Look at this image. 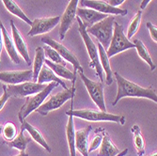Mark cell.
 Wrapping results in <instances>:
<instances>
[{
    "label": "cell",
    "instance_id": "obj_1",
    "mask_svg": "<svg viewBox=\"0 0 157 156\" xmlns=\"http://www.w3.org/2000/svg\"><path fill=\"white\" fill-rule=\"evenodd\" d=\"M116 79H117V86L118 91L117 96L115 98V101L112 103L113 105H116L121 99L124 97H136V98H147L150 100L153 101L155 104L157 103V95L154 89L151 87L146 89L142 88L138 85L125 79L122 77L119 73H114Z\"/></svg>",
    "mask_w": 157,
    "mask_h": 156
},
{
    "label": "cell",
    "instance_id": "obj_2",
    "mask_svg": "<svg viewBox=\"0 0 157 156\" xmlns=\"http://www.w3.org/2000/svg\"><path fill=\"white\" fill-rule=\"evenodd\" d=\"M59 84L56 83V82H50L48 85H46V87L42 89L41 91L34 94V95H31V96H28L26 98V101L25 103L24 104V105L21 107L19 113H18V118H19V120L20 122L22 123L25 119L32 113L33 111L37 110L44 102L46 100V98L48 97V95L52 92V90L58 87Z\"/></svg>",
    "mask_w": 157,
    "mask_h": 156
},
{
    "label": "cell",
    "instance_id": "obj_3",
    "mask_svg": "<svg viewBox=\"0 0 157 156\" xmlns=\"http://www.w3.org/2000/svg\"><path fill=\"white\" fill-rule=\"evenodd\" d=\"M71 106H72V109L66 111V114L68 116L80 118L88 121H113V122H119L121 125L125 124V118L123 116H118V115L110 114V113H106L103 111H95V110H90V109L74 110L73 102Z\"/></svg>",
    "mask_w": 157,
    "mask_h": 156
},
{
    "label": "cell",
    "instance_id": "obj_4",
    "mask_svg": "<svg viewBox=\"0 0 157 156\" xmlns=\"http://www.w3.org/2000/svg\"><path fill=\"white\" fill-rule=\"evenodd\" d=\"M114 20H115V17L113 15H108L104 20L94 24L90 27H87V32L94 36L98 40V42L103 45L105 51L110 44L113 35V25L115 22Z\"/></svg>",
    "mask_w": 157,
    "mask_h": 156
},
{
    "label": "cell",
    "instance_id": "obj_5",
    "mask_svg": "<svg viewBox=\"0 0 157 156\" xmlns=\"http://www.w3.org/2000/svg\"><path fill=\"white\" fill-rule=\"evenodd\" d=\"M131 48H135V44L130 40L127 39L126 35L123 32V26L114 22L113 35L111 38L110 44L106 50L107 56L110 59L115 55Z\"/></svg>",
    "mask_w": 157,
    "mask_h": 156
},
{
    "label": "cell",
    "instance_id": "obj_6",
    "mask_svg": "<svg viewBox=\"0 0 157 156\" xmlns=\"http://www.w3.org/2000/svg\"><path fill=\"white\" fill-rule=\"evenodd\" d=\"M77 22H78V30L79 33L84 40V44L86 45V48H87L88 54L90 58V67L93 68L96 73L99 76V78L101 79V81H103V69L101 66V63H100V59H99V53H98V48L95 45V44L93 42V40H91V38L90 37L89 33L87 32V27H86L82 21L80 20L79 17L76 18Z\"/></svg>",
    "mask_w": 157,
    "mask_h": 156
},
{
    "label": "cell",
    "instance_id": "obj_7",
    "mask_svg": "<svg viewBox=\"0 0 157 156\" xmlns=\"http://www.w3.org/2000/svg\"><path fill=\"white\" fill-rule=\"evenodd\" d=\"M75 93V84H73V88L71 89H67V90L64 89L63 91L50 97L49 100L42 104L36 111L41 116H46L50 111L59 109L68 100L74 99Z\"/></svg>",
    "mask_w": 157,
    "mask_h": 156
},
{
    "label": "cell",
    "instance_id": "obj_8",
    "mask_svg": "<svg viewBox=\"0 0 157 156\" xmlns=\"http://www.w3.org/2000/svg\"><path fill=\"white\" fill-rule=\"evenodd\" d=\"M80 78L83 81L86 89H87L91 100L99 107L100 111L106 112V106L104 95V86L101 82L92 81L84 74V73H79Z\"/></svg>",
    "mask_w": 157,
    "mask_h": 156
},
{
    "label": "cell",
    "instance_id": "obj_9",
    "mask_svg": "<svg viewBox=\"0 0 157 156\" xmlns=\"http://www.w3.org/2000/svg\"><path fill=\"white\" fill-rule=\"evenodd\" d=\"M41 41L45 44L46 45L52 47L53 49H55L56 52L59 54V55L65 60L70 62L74 66V74L76 75V73H83L84 70L83 67L80 65L78 59H76V56L73 54V52H71L68 48H66L64 45H62L59 42H58L56 40L51 39L49 36H44L41 38Z\"/></svg>",
    "mask_w": 157,
    "mask_h": 156
},
{
    "label": "cell",
    "instance_id": "obj_10",
    "mask_svg": "<svg viewBox=\"0 0 157 156\" xmlns=\"http://www.w3.org/2000/svg\"><path fill=\"white\" fill-rule=\"evenodd\" d=\"M46 85L39 84L37 82H24L17 85H9L7 91L10 97H28L41 91Z\"/></svg>",
    "mask_w": 157,
    "mask_h": 156
},
{
    "label": "cell",
    "instance_id": "obj_11",
    "mask_svg": "<svg viewBox=\"0 0 157 156\" xmlns=\"http://www.w3.org/2000/svg\"><path fill=\"white\" fill-rule=\"evenodd\" d=\"M81 5L83 7L92 9L101 13L107 14V15H121L124 16L128 13L127 10H121L120 8L113 7L109 5L104 0H81Z\"/></svg>",
    "mask_w": 157,
    "mask_h": 156
},
{
    "label": "cell",
    "instance_id": "obj_12",
    "mask_svg": "<svg viewBox=\"0 0 157 156\" xmlns=\"http://www.w3.org/2000/svg\"><path fill=\"white\" fill-rule=\"evenodd\" d=\"M59 22H60L59 16L35 19L34 21H32L31 28H30L29 32H28V36L34 37L37 35L47 33V32L51 31Z\"/></svg>",
    "mask_w": 157,
    "mask_h": 156
},
{
    "label": "cell",
    "instance_id": "obj_13",
    "mask_svg": "<svg viewBox=\"0 0 157 156\" xmlns=\"http://www.w3.org/2000/svg\"><path fill=\"white\" fill-rule=\"evenodd\" d=\"M79 0H70L64 13L60 17V27H59V38L63 40L65 38V34L72 26L75 16H76V10Z\"/></svg>",
    "mask_w": 157,
    "mask_h": 156
},
{
    "label": "cell",
    "instance_id": "obj_14",
    "mask_svg": "<svg viewBox=\"0 0 157 156\" xmlns=\"http://www.w3.org/2000/svg\"><path fill=\"white\" fill-rule=\"evenodd\" d=\"M32 79V70H13L0 73V81L9 85H17Z\"/></svg>",
    "mask_w": 157,
    "mask_h": 156
},
{
    "label": "cell",
    "instance_id": "obj_15",
    "mask_svg": "<svg viewBox=\"0 0 157 156\" xmlns=\"http://www.w3.org/2000/svg\"><path fill=\"white\" fill-rule=\"evenodd\" d=\"M76 15L77 17L80 18V20L82 21L83 25L86 27H90L91 25H93L94 24L104 20L105 18H106L108 15L105 13H101L97 10H94L92 9H78L76 10Z\"/></svg>",
    "mask_w": 157,
    "mask_h": 156
},
{
    "label": "cell",
    "instance_id": "obj_16",
    "mask_svg": "<svg viewBox=\"0 0 157 156\" xmlns=\"http://www.w3.org/2000/svg\"><path fill=\"white\" fill-rule=\"evenodd\" d=\"M10 26H11V33H12V40L14 42V45L17 50V52L20 54V55L25 59L27 65L31 64V59L29 56V53H28L27 45L25 44V41L24 40L20 31L18 30V28L16 27L15 24L12 20H10Z\"/></svg>",
    "mask_w": 157,
    "mask_h": 156
},
{
    "label": "cell",
    "instance_id": "obj_17",
    "mask_svg": "<svg viewBox=\"0 0 157 156\" xmlns=\"http://www.w3.org/2000/svg\"><path fill=\"white\" fill-rule=\"evenodd\" d=\"M92 130V127L89 125L86 128L80 129L75 132V149L83 155L89 156L88 144H89V135Z\"/></svg>",
    "mask_w": 157,
    "mask_h": 156
},
{
    "label": "cell",
    "instance_id": "obj_18",
    "mask_svg": "<svg viewBox=\"0 0 157 156\" xmlns=\"http://www.w3.org/2000/svg\"><path fill=\"white\" fill-rule=\"evenodd\" d=\"M1 31H2V37H3V46L5 47L8 55H10V60L15 64L21 63L20 55L15 48V45H14V42L12 39L10 38V34L8 33L5 26L3 25V24L1 25Z\"/></svg>",
    "mask_w": 157,
    "mask_h": 156
},
{
    "label": "cell",
    "instance_id": "obj_19",
    "mask_svg": "<svg viewBox=\"0 0 157 156\" xmlns=\"http://www.w3.org/2000/svg\"><path fill=\"white\" fill-rule=\"evenodd\" d=\"M50 82H56L58 83L59 85H60V86L62 87L63 89L67 90L69 89L67 88V85L60 79L59 78L58 75H56L54 74L53 70L47 67L46 65H44L40 70V72L38 75V78H37V83L39 84H44V83H50Z\"/></svg>",
    "mask_w": 157,
    "mask_h": 156
},
{
    "label": "cell",
    "instance_id": "obj_20",
    "mask_svg": "<svg viewBox=\"0 0 157 156\" xmlns=\"http://www.w3.org/2000/svg\"><path fill=\"white\" fill-rule=\"evenodd\" d=\"M98 53H99V59H100V63H101L102 69H104L105 73V82L107 86H110V85L113 83V77H112V70L110 67V62H109V58L106 55V51L105 49L103 47V45L98 42Z\"/></svg>",
    "mask_w": 157,
    "mask_h": 156
},
{
    "label": "cell",
    "instance_id": "obj_21",
    "mask_svg": "<svg viewBox=\"0 0 157 156\" xmlns=\"http://www.w3.org/2000/svg\"><path fill=\"white\" fill-rule=\"evenodd\" d=\"M44 63L47 67H49L53 70L56 75H58L61 78H65L70 81H73V84H75L76 75H75L74 73H72L69 69H67L66 66H63L58 63H54L50 61L49 59H45Z\"/></svg>",
    "mask_w": 157,
    "mask_h": 156
},
{
    "label": "cell",
    "instance_id": "obj_22",
    "mask_svg": "<svg viewBox=\"0 0 157 156\" xmlns=\"http://www.w3.org/2000/svg\"><path fill=\"white\" fill-rule=\"evenodd\" d=\"M104 136L102 143L100 145V150L98 153V156H116L120 153V150L113 144L110 137L104 132Z\"/></svg>",
    "mask_w": 157,
    "mask_h": 156
},
{
    "label": "cell",
    "instance_id": "obj_23",
    "mask_svg": "<svg viewBox=\"0 0 157 156\" xmlns=\"http://www.w3.org/2000/svg\"><path fill=\"white\" fill-rule=\"evenodd\" d=\"M21 124H22V127H23V128H24L25 131H27V133L30 135L31 138H33L37 143H39L40 146L44 147L48 152H51L52 150H51L50 146L47 144V142L45 141L44 135H42L40 133V131H39L37 128H35L34 126H32L30 123H28V122L25 121V120H24Z\"/></svg>",
    "mask_w": 157,
    "mask_h": 156
},
{
    "label": "cell",
    "instance_id": "obj_24",
    "mask_svg": "<svg viewBox=\"0 0 157 156\" xmlns=\"http://www.w3.org/2000/svg\"><path fill=\"white\" fill-rule=\"evenodd\" d=\"M66 136L70 149L71 156H76L75 152V123L74 117L69 116L68 123L66 126Z\"/></svg>",
    "mask_w": 157,
    "mask_h": 156
},
{
    "label": "cell",
    "instance_id": "obj_25",
    "mask_svg": "<svg viewBox=\"0 0 157 156\" xmlns=\"http://www.w3.org/2000/svg\"><path fill=\"white\" fill-rule=\"evenodd\" d=\"M25 130L21 126V131L20 133L15 136V138L12 139L11 141H6V144L8 146H10V148H15L17 150H19L20 151H25V150L27 147V144L31 141V138H28L26 136H25L24 132Z\"/></svg>",
    "mask_w": 157,
    "mask_h": 156
},
{
    "label": "cell",
    "instance_id": "obj_26",
    "mask_svg": "<svg viewBox=\"0 0 157 156\" xmlns=\"http://www.w3.org/2000/svg\"><path fill=\"white\" fill-rule=\"evenodd\" d=\"M44 60H45V55L44 51L42 47H37L35 51V59H34V63H33V70H32V79L34 82H37L38 75L40 72L42 66L44 65Z\"/></svg>",
    "mask_w": 157,
    "mask_h": 156
},
{
    "label": "cell",
    "instance_id": "obj_27",
    "mask_svg": "<svg viewBox=\"0 0 157 156\" xmlns=\"http://www.w3.org/2000/svg\"><path fill=\"white\" fill-rule=\"evenodd\" d=\"M2 2H3L4 6L6 7V9H7L10 13H12L13 15L17 16L18 18L22 19V20H23L24 22H25L26 24H28L29 25H31L32 21L25 15V13L21 10V8H20L15 2H14V0H2Z\"/></svg>",
    "mask_w": 157,
    "mask_h": 156
},
{
    "label": "cell",
    "instance_id": "obj_28",
    "mask_svg": "<svg viewBox=\"0 0 157 156\" xmlns=\"http://www.w3.org/2000/svg\"><path fill=\"white\" fill-rule=\"evenodd\" d=\"M133 44H135V48L137 51L139 58L143 59L146 63H148V65L151 68V70H154L156 69V65H155V63H153L151 55H150V53L148 52V50H147V48L144 45L143 42L139 40H135Z\"/></svg>",
    "mask_w": 157,
    "mask_h": 156
},
{
    "label": "cell",
    "instance_id": "obj_29",
    "mask_svg": "<svg viewBox=\"0 0 157 156\" xmlns=\"http://www.w3.org/2000/svg\"><path fill=\"white\" fill-rule=\"evenodd\" d=\"M131 132L134 135V142H135V147L137 151L138 156H143L145 153V142L144 138L141 135L140 128L137 125H134L131 128Z\"/></svg>",
    "mask_w": 157,
    "mask_h": 156
},
{
    "label": "cell",
    "instance_id": "obj_30",
    "mask_svg": "<svg viewBox=\"0 0 157 156\" xmlns=\"http://www.w3.org/2000/svg\"><path fill=\"white\" fill-rule=\"evenodd\" d=\"M141 17H142V10H139L136 15L133 17V19L131 20L129 25H128V29H127V39L130 40L131 38H133V36L136 33V31L138 30V28L140 26L141 24Z\"/></svg>",
    "mask_w": 157,
    "mask_h": 156
},
{
    "label": "cell",
    "instance_id": "obj_31",
    "mask_svg": "<svg viewBox=\"0 0 157 156\" xmlns=\"http://www.w3.org/2000/svg\"><path fill=\"white\" fill-rule=\"evenodd\" d=\"M42 48H44L45 56H47L50 61H52L54 63H58V64L63 65V66H66V61L61 58V56L59 55V54L56 52L55 49H53L52 47H50L48 45H45Z\"/></svg>",
    "mask_w": 157,
    "mask_h": 156
},
{
    "label": "cell",
    "instance_id": "obj_32",
    "mask_svg": "<svg viewBox=\"0 0 157 156\" xmlns=\"http://www.w3.org/2000/svg\"><path fill=\"white\" fill-rule=\"evenodd\" d=\"M4 138L7 141H11L12 139L15 138V136L17 135V129L16 126L14 125L12 122H8L6 123L3 128H2V134Z\"/></svg>",
    "mask_w": 157,
    "mask_h": 156
},
{
    "label": "cell",
    "instance_id": "obj_33",
    "mask_svg": "<svg viewBox=\"0 0 157 156\" xmlns=\"http://www.w3.org/2000/svg\"><path fill=\"white\" fill-rule=\"evenodd\" d=\"M104 132H105V129H103V128H99V129H97L95 131L96 135H94V137H93V139L91 141V143H90V147L88 149L89 153L94 151L95 150H97L100 147V145H101V143H102V140H103V134H104Z\"/></svg>",
    "mask_w": 157,
    "mask_h": 156
},
{
    "label": "cell",
    "instance_id": "obj_34",
    "mask_svg": "<svg viewBox=\"0 0 157 156\" xmlns=\"http://www.w3.org/2000/svg\"><path fill=\"white\" fill-rule=\"evenodd\" d=\"M10 95L7 91V86H5V85H3V94L0 96V111L2 110V108L4 107V105H6L7 101L9 100Z\"/></svg>",
    "mask_w": 157,
    "mask_h": 156
},
{
    "label": "cell",
    "instance_id": "obj_35",
    "mask_svg": "<svg viewBox=\"0 0 157 156\" xmlns=\"http://www.w3.org/2000/svg\"><path fill=\"white\" fill-rule=\"evenodd\" d=\"M146 25L150 31V35H151L152 40L156 44V41H157V28H156V26L153 25L151 22H147Z\"/></svg>",
    "mask_w": 157,
    "mask_h": 156
},
{
    "label": "cell",
    "instance_id": "obj_36",
    "mask_svg": "<svg viewBox=\"0 0 157 156\" xmlns=\"http://www.w3.org/2000/svg\"><path fill=\"white\" fill-rule=\"evenodd\" d=\"M125 0H109L108 4L113 6V7H116V8H119V6H121Z\"/></svg>",
    "mask_w": 157,
    "mask_h": 156
},
{
    "label": "cell",
    "instance_id": "obj_37",
    "mask_svg": "<svg viewBox=\"0 0 157 156\" xmlns=\"http://www.w3.org/2000/svg\"><path fill=\"white\" fill-rule=\"evenodd\" d=\"M1 21H0V58H1V53L3 49V37H2V31H1Z\"/></svg>",
    "mask_w": 157,
    "mask_h": 156
},
{
    "label": "cell",
    "instance_id": "obj_38",
    "mask_svg": "<svg viewBox=\"0 0 157 156\" xmlns=\"http://www.w3.org/2000/svg\"><path fill=\"white\" fill-rule=\"evenodd\" d=\"M151 1V0H142V2L140 3V10H144L147 6H148V4L150 3Z\"/></svg>",
    "mask_w": 157,
    "mask_h": 156
},
{
    "label": "cell",
    "instance_id": "obj_39",
    "mask_svg": "<svg viewBox=\"0 0 157 156\" xmlns=\"http://www.w3.org/2000/svg\"><path fill=\"white\" fill-rule=\"evenodd\" d=\"M127 152H128V149H125V150H123L121 152H120L119 154H117L116 156H125V155L127 154Z\"/></svg>",
    "mask_w": 157,
    "mask_h": 156
},
{
    "label": "cell",
    "instance_id": "obj_40",
    "mask_svg": "<svg viewBox=\"0 0 157 156\" xmlns=\"http://www.w3.org/2000/svg\"><path fill=\"white\" fill-rule=\"evenodd\" d=\"M16 156H28V153H26L25 151H21L18 155Z\"/></svg>",
    "mask_w": 157,
    "mask_h": 156
},
{
    "label": "cell",
    "instance_id": "obj_41",
    "mask_svg": "<svg viewBox=\"0 0 157 156\" xmlns=\"http://www.w3.org/2000/svg\"><path fill=\"white\" fill-rule=\"evenodd\" d=\"M2 128H3V126H2V125H0V135L2 134Z\"/></svg>",
    "mask_w": 157,
    "mask_h": 156
},
{
    "label": "cell",
    "instance_id": "obj_42",
    "mask_svg": "<svg viewBox=\"0 0 157 156\" xmlns=\"http://www.w3.org/2000/svg\"><path fill=\"white\" fill-rule=\"evenodd\" d=\"M150 156H157V153H156V152H153V153H152L151 155H150Z\"/></svg>",
    "mask_w": 157,
    "mask_h": 156
}]
</instances>
